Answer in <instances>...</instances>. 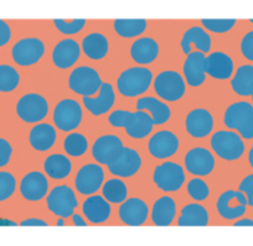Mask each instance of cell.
<instances>
[{
  "label": "cell",
  "instance_id": "7c38bea8",
  "mask_svg": "<svg viewBox=\"0 0 253 246\" xmlns=\"http://www.w3.org/2000/svg\"><path fill=\"white\" fill-rule=\"evenodd\" d=\"M185 166L195 176H208L215 167V158L206 148L194 147L185 156Z\"/></svg>",
  "mask_w": 253,
  "mask_h": 246
},
{
  "label": "cell",
  "instance_id": "8992f818",
  "mask_svg": "<svg viewBox=\"0 0 253 246\" xmlns=\"http://www.w3.org/2000/svg\"><path fill=\"white\" fill-rule=\"evenodd\" d=\"M48 111V104L42 96L36 93L25 94L16 104V114L25 123H38Z\"/></svg>",
  "mask_w": 253,
  "mask_h": 246
},
{
  "label": "cell",
  "instance_id": "9c48e42d",
  "mask_svg": "<svg viewBox=\"0 0 253 246\" xmlns=\"http://www.w3.org/2000/svg\"><path fill=\"white\" fill-rule=\"evenodd\" d=\"M82 120V109L79 102L74 99H62L53 110V121L62 131L76 129Z\"/></svg>",
  "mask_w": 253,
  "mask_h": 246
},
{
  "label": "cell",
  "instance_id": "ba28073f",
  "mask_svg": "<svg viewBox=\"0 0 253 246\" xmlns=\"http://www.w3.org/2000/svg\"><path fill=\"white\" fill-rule=\"evenodd\" d=\"M158 188L164 192H175L181 188L185 181L184 170L175 162H164L157 166L153 176Z\"/></svg>",
  "mask_w": 253,
  "mask_h": 246
},
{
  "label": "cell",
  "instance_id": "d6986e66",
  "mask_svg": "<svg viewBox=\"0 0 253 246\" xmlns=\"http://www.w3.org/2000/svg\"><path fill=\"white\" fill-rule=\"evenodd\" d=\"M80 57V45L72 38L61 40L52 51V61L56 67L70 68Z\"/></svg>",
  "mask_w": 253,
  "mask_h": 246
},
{
  "label": "cell",
  "instance_id": "9a60e30c",
  "mask_svg": "<svg viewBox=\"0 0 253 246\" xmlns=\"http://www.w3.org/2000/svg\"><path fill=\"white\" fill-rule=\"evenodd\" d=\"M149 152L157 158L171 157L179 148V139L171 131L163 130L152 136L148 143Z\"/></svg>",
  "mask_w": 253,
  "mask_h": 246
},
{
  "label": "cell",
  "instance_id": "83f0119b",
  "mask_svg": "<svg viewBox=\"0 0 253 246\" xmlns=\"http://www.w3.org/2000/svg\"><path fill=\"white\" fill-rule=\"evenodd\" d=\"M209 224V213L200 204H187L181 209L177 220L179 226H206Z\"/></svg>",
  "mask_w": 253,
  "mask_h": 246
},
{
  "label": "cell",
  "instance_id": "1f68e13d",
  "mask_svg": "<svg viewBox=\"0 0 253 246\" xmlns=\"http://www.w3.org/2000/svg\"><path fill=\"white\" fill-rule=\"evenodd\" d=\"M236 199V191H226L217 201V211L222 218L232 220L242 216L246 213V206L237 203L232 204Z\"/></svg>",
  "mask_w": 253,
  "mask_h": 246
},
{
  "label": "cell",
  "instance_id": "f907efd6",
  "mask_svg": "<svg viewBox=\"0 0 253 246\" xmlns=\"http://www.w3.org/2000/svg\"><path fill=\"white\" fill-rule=\"evenodd\" d=\"M253 226V220L251 219H241V220L236 221L235 226Z\"/></svg>",
  "mask_w": 253,
  "mask_h": 246
},
{
  "label": "cell",
  "instance_id": "ab89813d",
  "mask_svg": "<svg viewBox=\"0 0 253 246\" xmlns=\"http://www.w3.org/2000/svg\"><path fill=\"white\" fill-rule=\"evenodd\" d=\"M187 192H189L190 197L195 201H204L210 194L208 184L200 178H194L187 183Z\"/></svg>",
  "mask_w": 253,
  "mask_h": 246
},
{
  "label": "cell",
  "instance_id": "4dcf8cb0",
  "mask_svg": "<svg viewBox=\"0 0 253 246\" xmlns=\"http://www.w3.org/2000/svg\"><path fill=\"white\" fill-rule=\"evenodd\" d=\"M153 126H154V121L152 116L143 110H138L133 113L132 120L124 129L130 138L143 139L152 133Z\"/></svg>",
  "mask_w": 253,
  "mask_h": 246
},
{
  "label": "cell",
  "instance_id": "3957f363",
  "mask_svg": "<svg viewBox=\"0 0 253 246\" xmlns=\"http://www.w3.org/2000/svg\"><path fill=\"white\" fill-rule=\"evenodd\" d=\"M211 147L226 161L238 160L245 153V143L238 134L233 131L220 130L211 138Z\"/></svg>",
  "mask_w": 253,
  "mask_h": 246
},
{
  "label": "cell",
  "instance_id": "f5cc1de1",
  "mask_svg": "<svg viewBox=\"0 0 253 246\" xmlns=\"http://www.w3.org/2000/svg\"><path fill=\"white\" fill-rule=\"evenodd\" d=\"M248 161H250L251 167H252V169H253V147L251 148L250 152H248Z\"/></svg>",
  "mask_w": 253,
  "mask_h": 246
},
{
  "label": "cell",
  "instance_id": "cb8c5ba5",
  "mask_svg": "<svg viewBox=\"0 0 253 246\" xmlns=\"http://www.w3.org/2000/svg\"><path fill=\"white\" fill-rule=\"evenodd\" d=\"M159 46L155 40L150 37H142L135 41L130 47L132 58L139 65H148L158 57Z\"/></svg>",
  "mask_w": 253,
  "mask_h": 246
},
{
  "label": "cell",
  "instance_id": "6da1fadb",
  "mask_svg": "<svg viewBox=\"0 0 253 246\" xmlns=\"http://www.w3.org/2000/svg\"><path fill=\"white\" fill-rule=\"evenodd\" d=\"M223 123L228 129L238 131L243 139H253V105L248 102H237L226 109Z\"/></svg>",
  "mask_w": 253,
  "mask_h": 246
},
{
  "label": "cell",
  "instance_id": "f1b7e54d",
  "mask_svg": "<svg viewBox=\"0 0 253 246\" xmlns=\"http://www.w3.org/2000/svg\"><path fill=\"white\" fill-rule=\"evenodd\" d=\"M138 110H149L154 125H162L170 119V108L153 97H143L137 103Z\"/></svg>",
  "mask_w": 253,
  "mask_h": 246
},
{
  "label": "cell",
  "instance_id": "ac0fdd59",
  "mask_svg": "<svg viewBox=\"0 0 253 246\" xmlns=\"http://www.w3.org/2000/svg\"><path fill=\"white\" fill-rule=\"evenodd\" d=\"M118 213L124 224L132 226H139L147 220L149 209H148V206L142 199L130 198L119 207Z\"/></svg>",
  "mask_w": 253,
  "mask_h": 246
},
{
  "label": "cell",
  "instance_id": "d590c367",
  "mask_svg": "<svg viewBox=\"0 0 253 246\" xmlns=\"http://www.w3.org/2000/svg\"><path fill=\"white\" fill-rule=\"evenodd\" d=\"M126 194H128L126 187L121 179L113 178L107 181V183H104L103 197L107 199V202L116 204L122 203L126 198Z\"/></svg>",
  "mask_w": 253,
  "mask_h": 246
},
{
  "label": "cell",
  "instance_id": "836d02e7",
  "mask_svg": "<svg viewBox=\"0 0 253 246\" xmlns=\"http://www.w3.org/2000/svg\"><path fill=\"white\" fill-rule=\"evenodd\" d=\"M46 174L53 179L65 178L71 172V162L66 156L60 155V153H53L50 155L45 160L43 165Z\"/></svg>",
  "mask_w": 253,
  "mask_h": 246
},
{
  "label": "cell",
  "instance_id": "db71d44e",
  "mask_svg": "<svg viewBox=\"0 0 253 246\" xmlns=\"http://www.w3.org/2000/svg\"><path fill=\"white\" fill-rule=\"evenodd\" d=\"M57 225H58V226H62V225H63V220H62V219H58Z\"/></svg>",
  "mask_w": 253,
  "mask_h": 246
},
{
  "label": "cell",
  "instance_id": "4316f807",
  "mask_svg": "<svg viewBox=\"0 0 253 246\" xmlns=\"http://www.w3.org/2000/svg\"><path fill=\"white\" fill-rule=\"evenodd\" d=\"M176 213L174 199L170 197H162L154 203L152 209L153 223L158 226H168L171 224Z\"/></svg>",
  "mask_w": 253,
  "mask_h": 246
},
{
  "label": "cell",
  "instance_id": "681fc988",
  "mask_svg": "<svg viewBox=\"0 0 253 246\" xmlns=\"http://www.w3.org/2000/svg\"><path fill=\"white\" fill-rule=\"evenodd\" d=\"M72 219H74V223L76 226H86V221L82 219V216L80 214H72Z\"/></svg>",
  "mask_w": 253,
  "mask_h": 246
},
{
  "label": "cell",
  "instance_id": "60d3db41",
  "mask_svg": "<svg viewBox=\"0 0 253 246\" xmlns=\"http://www.w3.org/2000/svg\"><path fill=\"white\" fill-rule=\"evenodd\" d=\"M203 25L205 26L208 30L212 31V33H217V34H223L230 31L231 29L235 26L236 20L235 19H216V20H209V19H203L201 20Z\"/></svg>",
  "mask_w": 253,
  "mask_h": 246
},
{
  "label": "cell",
  "instance_id": "7bdbcfd3",
  "mask_svg": "<svg viewBox=\"0 0 253 246\" xmlns=\"http://www.w3.org/2000/svg\"><path fill=\"white\" fill-rule=\"evenodd\" d=\"M133 118V113L128 110H114L108 116V121L114 128H126L130 123Z\"/></svg>",
  "mask_w": 253,
  "mask_h": 246
},
{
  "label": "cell",
  "instance_id": "816d5d0a",
  "mask_svg": "<svg viewBox=\"0 0 253 246\" xmlns=\"http://www.w3.org/2000/svg\"><path fill=\"white\" fill-rule=\"evenodd\" d=\"M0 225H11L15 226L16 224L11 220H6V219H0Z\"/></svg>",
  "mask_w": 253,
  "mask_h": 246
},
{
  "label": "cell",
  "instance_id": "bcb514c9",
  "mask_svg": "<svg viewBox=\"0 0 253 246\" xmlns=\"http://www.w3.org/2000/svg\"><path fill=\"white\" fill-rule=\"evenodd\" d=\"M238 188L241 192L247 194L248 204L253 207V175H248L247 177H245Z\"/></svg>",
  "mask_w": 253,
  "mask_h": 246
},
{
  "label": "cell",
  "instance_id": "4fadbf2b",
  "mask_svg": "<svg viewBox=\"0 0 253 246\" xmlns=\"http://www.w3.org/2000/svg\"><path fill=\"white\" fill-rule=\"evenodd\" d=\"M104 172L98 165H86L77 174L75 186L81 194L96 193L102 186Z\"/></svg>",
  "mask_w": 253,
  "mask_h": 246
},
{
  "label": "cell",
  "instance_id": "11a10c76",
  "mask_svg": "<svg viewBox=\"0 0 253 246\" xmlns=\"http://www.w3.org/2000/svg\"><path fill=\"white\" fill-rule=\"evenodd\" d=\"M251 23H252V24H253V19H252V20H251Z\"/></svg>",
  "mask_w": 253,
  "mask_h": 246
},
{
  "label": "cell",
  "instance_id": "277c9868",
  "mask_svg": "<svg viewBox=\"0 0 253 246\" xmlns=\"http://www.w3.org/2000/svg\"><path fill=\"white\" fill-rule=\"evenodd\" d=\"M102 80L96 70L87 66L75 68L69 77V87L75 93L89 97L101 89Z\"/></svg>",
  "mask_w": 253,
  "mask_h": 246
},
{
  "label": "cell",
  "instance_id": "484cf974",
  "mask_svg": "<svg viewBox=\"0 0 253 246\" xmlns=\"http://www.w3.org/2000/svg\"><path fill=\"white\" fill-rule=\"evenodd\" d=\"M56 140V130L50 124H38L29 135V142L35 150L46 151L51 148Z\"/></svg>",
  "mask_w": 253,
  "mask_h": 246
},
{
  "label": "cell",
  "instance_id": "7a4b0ae2",
  "mask_svg": "<svg viewBox=\"0 0 253 246\" xmlns=\"http://www.w3.org/2000/svg\"><path fill=\"white\" fill-rule=\"evenodd\" d=\"M153 79L152 70L145 67H132L124 70L117 80V87L122 96L137 97L149 88Z\"/></svg>",
  "mask_w": 253,
  "mask_h": 246
},
{
  "label": "cell",
  "instance_id": "7dc6e473",
  "mask_svg": "<svg viewBox=\"0 0 253 246\" xmlns=\"http://www.w3.org/2000/svg\"><path fill=\"white\" fill-rule=\"evenodd\" d=\"M11 37V30L4 20H0V47L9 42Z\"/></svg>",
  "mask_w": 253,
  "mask_h": 246
},
{
  "label": "cell",
  "instance_id": "2e32d148",
  "mask_svg": "<svg viewBox=\"0 0 253 246\" xmlns=\"http://www.w3.org/2000/svg\"><path fill=\"white\" fill-rule=\"evenodd\" d=\"M185 126L193 138H205L213 128L212 115L206 109H194L187 114Z\"/></svg>",
  "mask_w": 253,
  "mask_h": 246
},
{
  "label": "cell",
  "instance_id": "e0dca14e",
  "mask_svg": "<svg viewBox=\"0 0 253 246\" xmlns=\"http://www.w3.org/2000/svg\"><path fill=\"white\" fill-rule=\"evenodd\" d=\"M48 182L40 172H30L26 175L20 183V193L26 201L36 202L46 196Z\"/></svg>",
  "mask_w": 253,
  "mask_h": 246
},
{
  "label": "cell",
  "instance_id": "44dd1931",
  "mask_svg": "<svg viewBox=\"0 0 253 246\" xmlns=\"http://www.w3.org/2000/svg\"><path fill=\"white\" fill-rule=\"evenodd\" d=\"M205 55L200 51L190 53L184 63V74L187 84L191 87H199L205 80Z\"/></svg>",
  "mask_w": 253,
  "mask_h": 246
},
{
  "label": "cell",
  "instance_id": "f35d334b",
  "mask_svg": "<svg viewBox=\"0 0 253 246\" xmlns=\"http://www.w3.org/2000/svg\"><path fill=\"white\" fill-rule=\"evenodd\" d=\"M16 188V179L11 174L0 172V202L10 198Z\"/></svg>",
  "mask_w": 253,
  "mask_h": 246
},
{
  "label": "cell",
  "instance_id": "f546056e",
  "mask_svg": "<svg viewBox=\"0 0 253 246\" xmlns=\"http://www.w3.org/2000/svg\"><path fill=\"white\" fill-rule=\"evenodd\" d=\"M233 92L241 97L252 96L253 98V66H241L231 80Z\"/></svg>",
  "mask_w": 253,
  "mask_h": 246
},
{
  "label": "cell",
  "instance_id": "603a6c76",
  "mask_svg": "<svg viewBox=\"0 0 253 246\" xmlns=\"http://www.w3.org/2000/svg\"><path fill=\"white\" fill-rule=\"evenodd\" d=\"M82 209L87 219L94 224L103 223L111 215V206L101 196H92L87 198Z\"/></svg>",
  "mask_w": 253,
  "mask_h": 246
},
{
  "label": "cell",
  "instance_id": "74e56055",
  "mask_svg": "<svg viewBox=\"0 0 253 246\" xmlns=\"http://www.w3.org/2000/svg\"><path fill=\"white\" fill-rule=\"evenodd\" d=\"M63 147L70 156L77 157V156H82L86 152L87 148H88V142L82 134L72 133L65 139Z\"/></svg>",
  "mask_w": 253,
  "mask_h": 246
},
{
  "label": "cell",
  "instance_id": "52a82bcc",
  "mask_svg": "<svg viewBox=\"0 0 253 246\" xmlns=\"http://www.w3.org/2000/svg\"><path fill=\"white\" fill-rule=\"evenodd\" d=\"M48 211L61 218H69L79 206L74 191L69 186H57L50 192L46 199Z\"/></svg>",
  "mask_w": 253,
  "mask_h": 246
},
{
  "label": "cell",
  "instance_id": "e575fe53",
  "mask_svg": "<svg viewBox=\"0 0 253 246\" xmlns=\"http://www.w3.org/2000/svg\"><path fill=\"white\" fill-rule=\"evenodd\" d=\"M147 28V21L144 19H119L114 21V30L117 31L122 37H135L138 35H142Z\"/></svg>",
  "mask_w": 253,
  "mask_h": 246
},
{
  "label": "cell",
  "instance_id": "8fae6325",
  "mask_svg": "<svg viewBox=\"0 0 253 246\" xmlns=\"http://www.w3.org/2000/svg\"><path fill=\"white\" fill-rule=\"evenodd\" d=\"M124 150L123 142L114 135H103L94 141L92 153L96 161L102 165H111L122 156Z\"/></svg>",
  "mask_w": 253,
  "mask_h": 246
},
{
  "label": "cell",
  "instance_id": "7402d4cb",
  "mask_svg": "<svg viewBox=\"0 0 253 246\" xmlns=\"http://www.w3.org/2000/svg\"><path fill=\"white\" fill-rule=\"evenodd\" d=\"M114 92L113 88L109 83H102L101 89H99V96L97 98H89V97H84V106L88 111H91L93 115H102L107 113L114 104Z\"/></svg>",
  "mask_w": 253,
  "mask_h": 246
},
{
  "label": "cell",
  "instance_id": "c3c4849f",
  "mask_svg": "<svg viewBox=\"0 0 253 246\" xmlns=\"http://www.w3.org/2000/svg\"><path fill=\"white\" fill-rule=\"evenodd\" d=\"M21 226H47V224L45 223L43 220H41V219H26V220L21 221L20 224Z\"/></svg>",
  "mask_w": 253,
  "mask_h": 246
},
{
  "label": "cell",
  "instance_id": "5bb4252c",
  "mask_svg": "<svg viewBox=\"0 0 253 246\" xmlns=\"http://www.w3.org/2000/svg\"><path fill=\"white\" fill-rule=\"evenodd\" d=\"M142 166V158L139 153L129 147H124L123 153L116 162L108 165V170L112 175L118 177H132L139 171Z\"/></svg>",
  "mask_w": 253,
  "mask_h": 246
},
{
  "label": "cell",
  "instance_id": "5b68a950",
  "mask_svg": "<svg viewBox=\"0 0 253 246\" xmlns=\"http://www.w3.org/2000/svg\"><path fill=\"white\" fill-rule=\"evenodd\" d=\"M154 89L164 101L175 102L185 94V82L177 72L164 70L155 78Z\"/></svg>",
  "mask_w": 253,
  "mask_h": 246
},
{
  "label": "cell",
  "instance_id": "8d00e7d4",
  "mask_svg": "<svg viewBox=\"0 0 253 246\" xmlns=\"http://www.w3.org/2000/svg\"><path fill=\"white\" fill-rule=\"evenodd\" d=\"M20 82L18 70L9 65H0V92H13Z\"/></svg>",
  "mask_w": 253,
  "mask_h": 246
},
{
  "label": "cell",
  "instance_id": "d6a6232c",
  "mask_svg": "<svg viewBox=\"0 0 253 246\" xmlns=\"http://www.w3.org/2000/svg\"><path fill=\"white\" fill-rule=\"evenodd\" d=\"M82 50L92 60H101L108 52V40L102 34H89L82 41Z\"/></svg>",
  "mask_w": 253,
  "mask_h": 246
},
{
  "label": "cell",
  "instance_id": "f6af8a7d",
  "mask_svg": "<svg viewBox=\"0 0 253 246\" xmlns=\"http://www.w3.org/2000/svg\"><path fill=\"white\" fill-rule=\"evenodd\" d=\"M11 153H13V148L9 141L5 139L0 138V167L6 166L10 161Z\"/></svg>",
  "mask_w": 253,
  "mask_h": 246
},
{
  "label": "cell",
  "instance_id": "ffe728a7",
  "mask_svg": "<svg viewBox=\"0 0 253 246\" xmlns=\"http://www.w3.org/2000/svg\"><path fill=\"white\" fill-rule=\"evenodd\" d=\"M205 73L216 79H228L233 73V61L223 52H213L205 58Z\"/></svg>",
  "mask_w": 253,
  "mask_h": 246
},
{
  "label": "cell",
  "instance_id": "b9f144b4",
  "mask_svg": "<svg viewBox=\"0 0 253 246\" xmlns=\"http://www.w3.org/2000/svg\"><path fill=\"white\" fill-rule=\"evenodd\" d=\"M53 24L57 28L58 31H61L65 35H72V34H77L84 29L86 20L84 19H76V20L66 21V20H60L56 19L53 20Z\"/></svg>",
  "mask_w": 253,
  "mask_h": 246
},
{
  "label": "cell",
  "instance_id": "30bf717a",
  "mask_svg": "<svg viewBox=\"0 0 253 246\" xmlns=\"http://www.w3.org/2000/svg\"><path fill=\"white\" fill-rule=\"evenodd\" d=\"M45 52L42 41L36 37H26L18 41L11 48L14 62L19 66H31L38 62Z\"/></svg>",
  "mask_w": 253,
  "mask_h": 246
},
{
  "label": "cell",
  "instance_id": "d4e9b609",
  "mask_svg": "<svg viewBox=\"0 0 253 246\" xmlns=\"http://www.w3.org/2000/svg\"><path fill=\"white\" fill-rule=\"evenodd\" d=\"M191 43H194L195 47L200 50V52H210L211 37L200 26H194V28L189 29L184 34V37L181 40V48L185 55H190L191 53V47H190Z\"/></svg>",
  "mask_w": 253,
  "mask_h": 246
},
{
  "label": "cell",
  "instance_id": "9f6ffc18",
  "mask_svg": "<svg viewBox=\"0 0 253 246\" xmlns=\"http://www.w3.org/2000/svg\"><path fill=\"white\" fill-rule=\"evenodd\" d=\"M252 99H253V98H252Z\"/></svg>",
  "mask_w": 253,
  "mask_h": 246
},
{
  "label": "cell",
  "instance_id": "ee69618b",
  "mask_svg": "<svg viewBox=\"0 0 253 246\" xmlns=\"http://www.w3.org/2000/svg\"><path fill=\"white\" fill-rule=\"evenodd\" d=\"M241 52L247 60L253 61V30L243 36L241 41Z\"/></svg>",
  "mask_w": 253,
  "mask_h": 246
}]
</instances>
